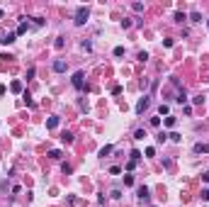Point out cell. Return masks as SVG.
<instances>
[{
    "label": "cell",
    "instance_id": "obj_17",
    "mask_svg": "<svg viewBox=\"0 0 209 207\" xmlns=\"http://www.w3.org/2000/svg\"><path fill=\"white\" fill-rule=\"evenodd\" d=\"M49 156H51V158H61V151H59V149H54V151H49Z\"/></svg>",
    "mask_w": 209,
    "mask_h": 207
},
{
    "label": "cell",
    "instance_id": "obj_9",
    "mask_svg": "<svg viewBox=\"0 0 209 207\" xmlns=\"http://www.w3.org/2000/svg\"><path fill=\"white\" fill-rule=\"evenodd\" d=\"M12 41H15V34H7V37L0 39V44H12Z\"/></svg>",
    "mask_w": 209,
    "mask_h": 207
},
{
    "label": "cell",
    "instance_id": "obj_11",
    "mask_svg": "<svg viewBox=\"0 0 209 207\" xmlns=\"http://www.w3.org/2000/svg\"><path fill=\"white\" fill-rule=\"evenodd\" d=\"M139 158H141V151H136V149H134V151H131V158H129V161H134V163H136Z\"/></svg>",
    "mask_w": 209,
    "mask_h": 207
},
{
    "label": "cell",
    "instance_id": "obj_4",
    "mask_svg": "<svg viewBox=\"0 0 209 207\" xmlns=\"http://www.w3.org/2000/svg\"><path fill=\"white\" fill-rule=\"evenodd\" d=\"M195 154H207L209 151V144H195V149H192Z\"/></svg>",
    "mask_w": 209,
    "mask_h": 207
},
{
    "label": "cell",
    "instance_id": "obj_12",
    "mask_svg": "<svg viewBox=\"0 0 209 207\" xmlns=\"http://www.w3.org/2000/svg\"><path fill=\"white\" fill-rule=\"evenodd\" d=\"M190 20H192V22H202V15H200V12H192Z\"/></svg>",
    "mask_w": 209,
    "mask_h": 207
},
{
    "label": "cell",
    "instance_id": "obj_10",
    "mask_svg": "<svg viewBox=\"0 0 209 207\" xmlns=\"http://www.w3.org/2000/svg\"><path fill=\"white\" fill-rule=\"evenodd\" d=\"M139 197L141 200H148V188H139Z\"/></svg>",
    "mask_w": 209,
    "mask_h": 207
},
{
    "label": "cell",
    "instance_id": "obj_25",
    "mask_svg": "<svg viewBox=\"0 0 209 207\" xmlns=\"http://www.w3.org/2000/svg\"><path fill=\"white\" fill-rule=\"evenodd\" d=\"M207 27H209V20H207Z\"/></svg>",
    "mask_w": 209,
    "mask_h": 207
},
{
    "label": "cell",
    "instance_id": "obj_13",
    "mask_svg": "<svg viewBox=\"0 0 209 207\" xmlns=\"http://www.w3.org/2000/svg\"><path fill=\"white\" fill-rule=\"evenodd\" d=\"M107 154H112V146H102L100 149V156H107Z\"/></svg>",
    "mask_w": 209,
    "mask_h": 207
},
{
    "label": "cell",
    "instance_id": "obj_21",
    "mask_svg": "<svg viewBox=\"0 0 209 207\" xmlns=\"http://www.w3.org/2000/svg\"><path fill=\"white\" fill-rule=\"evenodd\" d=\"M192 103H195V105H202V103H204V98H202V95H197V98H192Z\"/></svg>",
    "mask_w": 209,
    "mask_h": 207
},
{
    "label": "cell",
    "instance_id": "obj_15",
    "mask_svg": "<svg viewBox=\"0 0 209 207\" xmlns=\"http://www.w3.org/2000/svg\"><path fill=\"white\" fill-rule=\"evenodd\" d=\"M25 32H27V22H22V25L17 27V34H25Z\"/></svg>",
    "mask_w": 209,
    "mask_h": 207
},
{
    "label": "cell",
    "instance_id": "obj_7",
    "mask_svg": "<svg viewBox=\"0 0 209 207\" xmlns=\"http://www.w3.org/2000/svg\"><path fill=\"white\" fill-rule=\"evenodd\" d=\"M10 90H12V93H22V83H20V80H15V83L10 85Z\"/></svg>",
    "mask_w": 209,
    "mask_h": 207
},
{
    "label": "cell",
    "instance_id": "obj_3",
    "mask_svg": "<svg viewBox=\"0 0 209 207\" xmlns=\"http://www.w3.org/2000/svg\"><path fill=\"white\" fill-rule=\"evenodd\" d=\"M148 105H151L148 98H141L139 103H136V115H143V110H148Z\"/></svg>",
    "mask_w": 209,
    "mask_h": 207
},
{
    "label": "cell",
    "instance_id": "obj_1",
    "mask_svg": "<svg viewBox=\"0 0 209 207\" xmlns=\"http://www.w3.org/2000/svg\"><path fill=\"white\" fill-rule=\"evenodd\" d=\"M88 15H90V12H88V7H78V10H75V25H78V27H80V25H85Z\"/></svg>",
    "mask_w": 209,
    "mask_h": 207
},
{
    "label": "cell",
    "instance_id": "obj_23",
    "mask_svg": "<svg viewBox=\"0 0 209 207\" xmlns=\"http://www.w3.org/2000/svg\"><path fill=\"white\" fill-rule=\"evenodd\" d=\"M202 197H204V200L209 202V188H207V190H202Z\"/></svg>",
    "mask_w": 209,
    "mask_h": 207
},
{
    "label": "cell",
    "instance_id": "obj_14",
    "mask_svg": "<svg viewBox=\"0 0 209 207\" xmlns=\"http://www.w3.org/2000/svg\"><path fill=\"white\" fill-rule=\"evenodd\" d=\"M146 137V132H143V129H136V132H134V139H143Z\"/></svg>",
    "mask_w": 209,
    "mask_h": 207
},
{
    "label": "cell",
    "instance_id": "obj_24",
    "mask_svg": "<svg viewBox=\"0 0 209 207\" xmlns=\"http://www.w3.org/2000/svg\"><path fill=\"white\" fill-rule=\"evenodd\" d=\"M202 180H204V183H209V171H204V173H202Z\"/></svg>",
    "mask_w": 209,
    "mask_h": 207
},
{
    "label": "cell",
    "instance_id": "obj_5",
    "mask_svg": "<svg viewBox=\"0 0 209 207\" xmlns=\"http://www.w3.org/2000/svg\"><path fill=\"white\" fill-rule=\"evenodd\" d=\"M59 127V117H49L46 119V129H56Z\"/></svg>",
    "mask_w": 209,
    "mask_h": 207
},
{
    "label": "cell",
    "instance_id": "obj_22",
    "mask_svg": "<svg viewBox=\"0 0 209 207\" xmlns=\"http://www.w3.org/2000/svg\"><path fill=\"white\" fill-rule=\"evenodd\" d=\"M165 127H175V117H168L165 119Z\"/></svg>",
    "mask_w": 209,
    "mask_h": 207
},
{
    "label": "cell",
    "instance_id": "obj_16",
    "mask_svg": "<svg viewBox=\"0 0 209 207\" xmlns=\"http://www.w3.org/2000/svg\"><path fill=\"white\" fill-rule=\"evenodd\" d=\"M114 56H124V46H114Z\"/></svg>",
    "mask_w": 209,
    "mask_h": 207
},
{
    "label": "cell",
    "instance_id": "obj_2",
    "mask_svg": "<svg viewBox=\"0 0 209 207\" xmlns=\"http://www.w3.org/2000/svg\"><path fill=\"white\" fill-rule=\"evenodd\" d=\"M83 78H85V73H83V71H75V73H73V85H75L78 90H83V88H85V80H83Z\"/></svg>",
    "mask_w": 209,
    "mask_h": 207
},
{
    "label": "cell",
    "instance_id": "obj_8",
    "mask_svg": "<svg viewBox=\"0 0 209 207\" xmlns=\"http://www.w3.org/2000/svg\"><path fill=\"white\" fill-rule=\"evenodd\" d=\"M61 141H63V144H70V141H73V134H70V132H63V134H61Z\"/></svg>",
    "mask_w": 209,
    "mask_h": 207
},
{
    "label": "cell",
    "instance_id": "obj_18",
    "mask_svg": "<svg viewBox=\"0 0 209 207\" xmlns=\"http://www.w3.org/2000/svg\"><path fill=\"white\" fill-rule=\"evenodd\" d=\"M109 195H112V197H114V200H119V197H122V190H117V188H114V190H112V193H109Z\"/></svg>",
    "mask_w": 209,
    "mask_h": 207
},
{
    "label": "cell",
    "instance_id": "obj_20",
    "mask_svg": "<svg viewBox=\"0 0 209 207\" xmlns=\"http://www.w3.org/2000/svg\"><path fill=\"white\" fill-rule=\"evenodd\" d=\"M124 185H134V178L131 175H124Z\"/></svg>",
    "mask_w": 209,
    "mask_h": 207
},
{
    "label": "cell",
    "instance_id": "obj_6",
    "mask_svg": "<svg viewBox=\"0 0 209 207\" xmlns=\"http://www.w3.org/2000/svg\"><path fill=\"white\" fill-rule=\"evenodd\" d=\"M54 71H56V73H63V71H66V64H63L61 59H59V61H54Z\"/></svg>",
    "mask_w": 209,
    "mask_h": 207
},
{
    "label": "cell",
    "instance_id": "obj_19",
    "mask_svg": "<svg viewBox=\"0 0 209 207\" xmlns=\"http://www.w3.org/2000/svg\"><path fill=\"white\" fill-rule=\"evenodd\" d=\"M182 20H187V17H185L182 12H175V22H182Z\"/></svg>",
    "mask_w": 209,
    "mask_h": 207
}]
</instances>
